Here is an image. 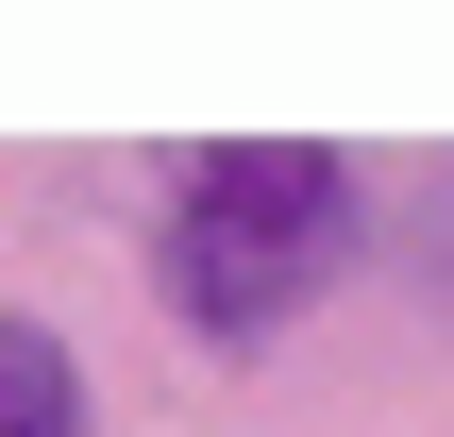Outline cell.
<instances>
[{
  "mask_svg": "<svg viewBox=\"0 0 454 437\" xmlns=\"http://www.w3.org/2000/svg\"><path fill=\"white\" fill-rule=\"evenodd\" d=\"M337 253H354V168L303 152V135H219V152H185V185H168L152 286H168V320H202V337L253 354L270 320H303V303L337 286Z\"/></svg>",
  "mask_w": 454,
  "mask_h": 437,
  "instance_id": "1",
  "label": "cell"
},
{
  "mask_svg": "<svg viewBox=\"0 0 454 437\" xmlns=\"http://www.w3.org/2000/svg\"><path fill=\"white\" fill-rule=\"evenodd\" d=\"M0 437H84V354L0 303Z\"/></svg>",
  "mask_w": 454,
  "mask_h": 437,
  "instance_id": "2",
  "label": "cell"
}]
</instances>
